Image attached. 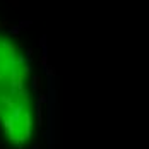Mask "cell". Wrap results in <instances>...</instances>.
Masks as SVG:
<instances>
[{"label": "cell", "mask_w": 149, "mask_h": 149, "mask_svg": "<svg viewBox=\"0 0 149 149\" xmlns=\"http://www.w3.org/2000/svg\"><path fill=\"white\" fill-rule=\"evenodd\" d=\"M28 69L22 63V55L14 41L0 36V122L12 141L26 139L29 134L31 118L24 79Z\"/></svg>", "instance_id": "obj_1"}]
</instances>
